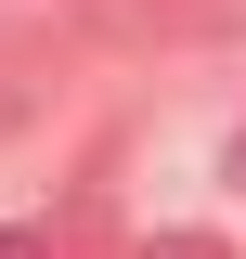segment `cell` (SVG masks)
<instances>
[{"mask_svg":"<svg viewBox=\"0 0 246 259\" xmlns=\"http://www.w3.org/2000/svg\"><path fill=\"white\" fill-rule=\"evenodd\" d=\"M143 259H233V246H220V233H155Z\"/></svg>","mask_w":246,"mask_h":259,"instance_id":"6da1fadb","label":"cell"},{"mask_svg":"<svg viewBox=\"0 0 246 259\" xmlns=\"http://www.w3.org/2000/svg\"><path fill=\"white\" fill-rule=\"evenodd\" d=\"M0 259H52V233L39 221H0Z\"/></svg>","mask_w":246,"mask_h":259,"instance_id":"7a4b0ae2","label":"cell"},{"mask_svg":"<svg viewBox=\"0 0 246 259\" xmlns=\"http://www.w3.org/2000/svg\"><path fill=\"white\" fill-rule=\"evenodd\" d=\"M233 182H246V130H233Z\"/></svg>","mask_w":246,"mask_h":259,"instance_id":"3957f363","label":"cell"}]
</instances>
